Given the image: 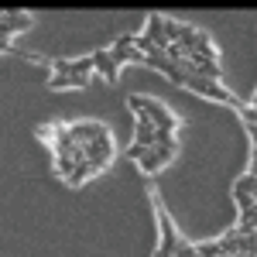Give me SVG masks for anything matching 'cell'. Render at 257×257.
<instances>
[{
    "label": "cell",
    "instance_id": "obj_1",
    "mask_svg": "<svg viewBox=\"0 0 257 257\" xmlns=\"http://www.w3.org/2000/svg\"><path fill=\"white\" fill-rule=\"evenodd\" d=\"M127 103H131V110H134V113H144V117L151 120L158 131L175 134V117H172V113H168L161 103H155V99H144V96H131Z\"/></svg>",
    "mask_w": 257,
    "mask_h": 257
},
{
    "label": "cell",
    "instance_id": "obj_2",
    "mask_svg": "<svg viewBox=\"0 0 257 257\" xmlns=\"http://www.w3.org/2000/svg\"><path fill=\"white\" fill-rule=\"evenodd\" d=\"M158 226H161V243H158V254L155 257H172L178 250V243H182V237L175 233V226H172V216L165 213V206L158 202Z\"/></svg>",
    "mask_w": 257,
    "mask_h": 257
},
{
    "label": "cell",
    "instance_id": "obj_3",
    "mask_svg": "<svg viewBox=\"0 0 257 257\" xmlns=\"http://www.w3.org/2000/svg\"><path fill=\"white\" fill-rule=\"evenodd\" d=\"M172 158H175V151H172V148H144V151H141V158H138V165L148 172V175H155V172L165 168Z\"/></svg>",
    "mask_w": 257,
    "mask_h": 257
},
{
    "label": "cell",
    "instance_id": "obj_4",
    "mask_svg": "<svg viewBox=\"0 0 257 257\" xmlns=\"http://www.w3.org/2000/svg\"><path fill=\"white\" fill-rule=\"evenodd\" d=\"M185 86L192 89V93H199V96H209V99H223V103H237V99L230 96L219 82H209V79H199V76H189L185 79Z\"/></svg>",
    "mask_w": 257,
    "mask_h": 257
},
{
    "label": "cell",
    "instance_id": "obj_5",
    "mask_svg": "<svg viewBox=\"0 0 257 257\" xmlns=\"http://www.w3.org/2000/svg\"><path fill=\"white\" fill-rule=\"evenodd\" d=\"M28 28H31V14H24V11H4V18H0V38L11 41V35L28 31Z\"/></svg>",
    "mask_w": 257,
    "mask_h": 257
},
{
    "label": "cell",
    "instance_id": "obj_6",
    "mask_svg": "<svg viewBox=\"0 0 257 257\" xmlns=\"http://www.w3.org/2000/svg\"><path fill=\"white\" fill-rule=\"evenodd\" d=\"M69 134H72V144H93V141L106 138L110 131H106L103 123H93V120H82V123H72V127H69Z\"/></svg>",
    "mask_w": 257,
    "mask_h": 257
},
{
    "label": "cell",
    "instance_id": "obj_7",
    "mask_svg": "<svg viewBox=\"0 0 257 257\" xmlns=\"http://www.w3.org/2000/svg\"><path fill=\"white\" fill-rule=\"evenodd\" d=\"M155 134H158V127L144 117V113H138V127H134V148H155Z\"/></svg>",
    "mask_w": 257,
    "mask_h": 257
},
{
    "label": "cell",
    "instance_id": "obj_8",
    "mask_svg": "<svg viewBox=\"0 0 257 257\" xmlns=\"http://www.w3.org/2000/svg\"><path fill=\"white\" fill-rule=\"evenodd\" d=\"M144 35L155 41V48L168 52V45H172V41L165 38V18H161V14H151V18H148V31H144Z\"/></svg>",
    "mask_w": 257,
    "mask_h": 257
},
{
    "label": "cell",
    "instance_id": "obj_9",
    "mask_svg": "<svg viewBox=\"0 0 257 257\" xmlns=\"http://www.w3.org/2000/svg\"><path fill=\"white\" fill-rule=\"evenodd\" d=\"M93 69H99V76H103V79L106 82H117L120 76H117V62L110 59V52H93Z\"/></svg>",
    "mask_w": 257,
    "mask_h": 257
},
{
    "label": "cell",
    "instance_id": "obj_10",
    "mask_svg": "<svg viewBox=\"0 0 257 257\" xmlns=\"http://www.w3.org/2000/svg\"><path fill=\"white\" fill-rule=\"evenodd\" d=\"M240 233H257V202L250 209H240V223H237Z\"/></svg>",
    "mask_w": 257,
    "mask_h": 257
},
{
    "label": "cell",
    "instance_id": "obj_11",
    "mask_svg": "<svg viewBox=\"0 0 257 257\" xmlns=\"http://www.w3.org/2000/svg\"><path fill=\"white\" fill-rule=\"evenodd\" d=\"M89 175H93V168H89V161H76V172L69 175V185H79V182H86Z\"/></svg>",
    "mask_w": 257,
    "mask_h": 257
},
{
    "label": "cell",
    "instance_id": "obj_12",
    "mask_svg": "<svg viewBox=\"0 0 257 257\" xmlns=\"http://www.w3.org/2000/svg\"><path fill=\"white\" fill-rule=\"evenodd\" d=\"M55 172H59V175L69 182V175L76 172V161H72V158H55Z\"/></svg>",
    "mask_w": 257,
    "mask_h": 257
},
{
    "label": "cell",
    "instance_id": "obj_13",
    "mask_svg": "<svg viewBox=\"0 0 257 257\" xmlns=\"http://www.w3.org/2000/svg\"><path fill=\"white\" fill-rule=\"evenodd\" d=\"M178 35H182V24H178V21H168V18H165V38L172 41V45H178Z\"/></svg>",
    "mask_w": 257,
    "mask_h": 257
},
{
    "label": "cell",
    "instance_id": "obj_14",
    "mask_svg": "<svg viewBox=\"0 0 257 257\" xmlns=\"http://www.w3.org/2000/svg\"><path fill=\"white\" fill-rule=\"evenodd\" d=\"M196 254L199 257H223V250H219V243H199Z\"/></svg>",
    "mask_w": 257,
    "mask_h": 257
},
{
    "label": "cell",
    "instance_id": "obj_15",
    "mask_svg": "<svg viewBox=\"0 0 257 257\" xmlns=\"http://www.w3.org/2000/svg\"><path fill=\"white\" fill-rule=\"evenodd\" d=\"M172 257H199V254H196V247H192V243H185V240H182V243H178V250Z\"/></svg>",
    "mask_w": 257,
    "mask_h": 257
},
{
    "label": "cell",
    "instance_id": "obj_16",
    "mask_svg": "<svg viewBox=\"0 0 257 257\" xmlns=\"http://www.w3.org/2000/svg\"><path fill=\"white\" fill-rule=\"evenodd\" d=\"M7 48H11V41H4V38H0V52H7Z\"/></svg>",
    "mask_w": 257,
    "mask_h": 257
}]
</instances>
